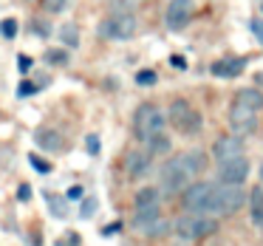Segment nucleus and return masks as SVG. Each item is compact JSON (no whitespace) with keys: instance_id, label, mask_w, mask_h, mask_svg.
<instances>
[{"instance_id":"bb28decb","label":"nucleus","mask_w":263,"mask_h":246,"mask_svg":"<svg viewBox=\"0 0 263 246\" xmlns=\"http://www.w3.org/2000/svg\"><path fill=\"white\" fill-rule=\"evenodd\" d=\"M17 71H20V74H29V71H31V57H29V54H20V57H17Z\"/></svg>"},{"instance_id":"412c9836","label":"nucleus","mask_w":263,"mask_h":246,"mask_svg":"<svg viewBox=\"0 0 263 246\" xmlns=\"http://www.w3.org/2000/svg\"><path fill=\"white\" fill-rule=\"evenodd\" d=\"M46 201H48V206H51L54 215H65V206H63V198H60V195L46 193Z\"/></svg>"},{"instance_id":"0eeeda50","label":"nucleus","mask_w":263,"mask_h":246,"mask_svg":"<svg viewBox=\"0 0 263 246\" xmlns=\"http://www.w3.org/2000/svg\"><path fill=\"white\" fill-rule=\"evenodd\" d=\"M99 31H102V37H110V40H130L139 31V23L130 12H122V14H114V17L105 20L99 26Z\"/></svg>"},{"instance_id":"9d476101","label":"nucleus","mask_w":263,"mask_h":246,"mask_svg":"<svg viewBox=\"0 0 263 246\" xmlns=\"http://www.w3.org/2000/svg\"><path fill=\"white\" fill-rule=\"evenodd\" d=\"M246 176H249V159L246 156L218 164V184H243Z\"/></svg>"},{"instance_id":"ddd939ff","label":"nucleus","mask_w":263,"mask_h":246,"mask_svg":"<svg viewBox=\"0 0 263 246\" xmlns=\"http://www.w3.org/2000/svg\"><path fill=\"white\" fill-rule=\"evenodd\" d=\"M150 164H153V153L150 150H133V153L125 156V176L136 181V178H142L150 170Z\"/></svg>"},{"instance_id":"2f4dec72","label":"nucleus","mask_w":263,"mask_h":246,"mask_svg":"<svg viewBox=\"0 0 263 246\" xmlns=\"http://www.w3.org/2000/svg\"><path fill=\"white\" fill-rule=\"evenodd\" d=\"M17 198H20V201H29V198H31V187H29V184H20Z\"/></svg>"},{"instance_id":"f704fd0d","label":"nucleus","mask_w":263,"mask_h":246,"mask_svg":"<svg viewBox=\"0 0 263 246\" xmlns=\"http://www.w3.org/2000/svg\"><path fill=\"white\" fill-rule=\"evenodd\" d=\"M260 178H263V173H260Z\"/></svg>"},{"instance_id":"dca6fc26","label":"nucleus","mask_w":263,"mask_h":246,"mask_svg":"<svg viewBox=\"0 0 263 246\" xmlns=\"http://www.w3.org/2000/svg\"><path fill=\"white\" fill-rule=\"evenodd\" d=\"M34 142H37V147L54 153V150L63 147V133H57V130H40V133H34Z\"/></svg>"},{"instance_id":"f257e3e1","label":"nucleus","mask_w":263,"mask_h":246,"mask_svg":"<svg viewBox=\"0 0 263 246\" xmlns=\"http://www.w3.org/2000/svg\"><path fill=\"white\" fill-rule=\"evenodd\" d=\"M263 110V93L257 88H243L235 93L232 105H229V125L238 133H249L257 125V116Z\"/></svg>"},{"instance_id":"72a5a7b5","label":"nucleus","mask_w":263,"mask_h":246,"mask_svg":"<svg viewBox=\"0 0 263 246\" xmlns=\"http://www.w3.org/2000/svg\"><path fill=\"white\" fill-rule=\"evenodd\" d=\"M173 65H176V68H184V57H173Z\"/></svg>"},{"instance_id":"f8f14e48","label":"nucleus","mask_w":263,"mask_h":246,"mask_svg":"<svg viewBox=\"0 0 263 246\" xmlns=\"http://www.w3.org/2000/svg\"><path fill=\"white\" fill-rule=\"evenodd\" d=\"M212 156H215L218 164L243 156V142H240V136H229V133H227V136H218L215 144H212Z\"/></svg>"},{"instance_id":"aec40b11","label":"nucleus","mask_w":263,"mask_h":246,"mask_svg":"<svg viewBox=\"0 0 263 246\" xmlns=\"http://www.w3.org/2000/svg\"><path fill=\"white\" fill-rule=\"evenodd\" d=\"M147 150H150V153H164V150H170V139L161 133V136L153 139V142H147Z\"/></svg>"},{"instance_id":"1a4fd4ad","label":"nucleus","mask_w":263,"mask_h":246,"mask_svg":"<svg viewBox=\"0 0 263 246\" xmlns=\"http://www.w3.org/2000/svg\"><path fill=\"white\" fill-rule=\"evenodd\" d=\"M159 184H161V190H164V193H184V187H190V178L184 176L181 173V167L176 164V161L173 159H167L164 164H161V170H159Z\"/></svg>"},{"instance_id":"b1692460","label":"nucleus","mask_w":263,"mask_h":246,"mask_svg":"<svg viewBox=\"0 0 263 246\" xmlns=\"http://www.w3.org/2000/svg\"><path fill=\"white\" fill-rule=\"evenodd\" d=\"M93 212H97V198H85V201H82V210H80V215H82V218H91Z\"/></svg>"},{"instance_id":"cd10ccee","label":"nucleus","mask_w":263,"mask_h":246,"mask_svg":"<svg viewBox=\"0 0 263 246\" xmlns=\"http://www.w3.org/2000/svg\"><path fill=\"white\" fill-rule=\"evenodd\" d=\"M31 164H34L37 173H51V164H48V161H43L40 156H31Z\"/></svg>"},{"instance_id":"20e7f679","label":"nucleus","mask_w":263,"mask_h":246,"mask_svg":"<svg viewBox=\"0 0 263 246\" xmlns=\"http://www.w3.org/2000/svg\"><path fill=\"white\" fill-rule=\"evenodd\" d=\"M178 235L184 240H204L212 232H218V218L212 215H198V212H184L176 223H173Z\"/></svg>"},{"instance_id":"423d86ee","label":"nucleus","mask_w":263,"mask_h":246,"mask_svg":"<svg viewBox=\"0 0 263 246\" xmlns=\"http://www.w3.org/2000/svg\"><path fill=\"white\" fill-rule=\"evenodd\" d=\"M210 195H212V184L210 181H193L190 187H184V193H181L184 212H198V215H206Z\"/></svg>"},{"instance_id":"2eb2a0df","label":"nucleus","mask_w":263,"mask_h":246,"mask_svg":"<svg viewBox=\"0 0 263 246\" xmlns=\"http://www.w3.org/2000/svg\"><path fill=\"white\" fill-rule=\"evenodd\" d=\"M156 206H161V193L156 187L139 190L136 198H133V212H139V210H156Z\"/></svg>"},{"instance_id":"7ed1b4c3","label":"nucleus","mask_w":263,"mask_h":246,"mask_svg":"<svg viewBox=\"0 0 263 246\" xmlns=\"http://www.w3.org/2000/svg\"><path fill=\"white\" fill-rule=\"evenodd\" d=\"M164 125H167V116L159 105H153V102L139 105L136 116H133V133H136L139 142H144V144L153 142L156 136L164 133Z\"/></svg>"},{"instance_id":"4be33fe9","label":"nucleus","mask_w":263,"mask_h":246,"mask_svg":"<svg viewBox=\"0 0 263 246\" xmlns=\"http://www.w3.org/2000/svg\"><path fill=\"white\" fill-rule=\"evenodd\" d=\"M46 60H48V63H54V65H63V63H68V54L51 48V51H46Z\"/></svg>"},{"instance_id":"f03ea898","label":"nucleus","mask_w":263,"mask_h":246,"mask_svg":"<svg viewBox=\"0 0 263 246\" xmlns=\"http://www.w3.org/2000/svg\"><path fill=\"white\" fill-rule=\"evenodd\" d=\"M246 204V193L243 184H212V195H210V206L206 215L212 218H223V215H235L240 206Z\"/></svg>"},{"instance_id":"c85d7f7f","label":"nucleus","mask_w":263,"mask_h":246,"mask_svg":"<svg viewBox=\"0 0 263 246\" xmlns=\"http://www.w3.org/2000/svg\"><path fill=\"white\" fill-rule=\"evenodd\" d=\"M65 3H68V0H46V9L48 12H63Z\"/></svg>"},{"instance_id":"a878e982","label":"nucleus","mask_w":263,"mask_h":246,"mask_svg":"<svg viewBox=\"0 0 263 246\" xmlns=\"http://www.w3.org/2000/svg\"><path fill=\"white\" fill-rule=\"evenodd\" d=\"M136 82H139V85H153V82H156V74H153V71H139V74H136Z\"/></svg>"},{"instance_id":"a211bd4d","label":"nucleus","mask_w":263,"mask_h":246,"mask_svg":"<svg viewBox=\"0 0 263 246\" xmlns=\"http://www.w3.org/2000/svg\"><path fill=\"white\" fill-rule=\"evenodd\" d=\"M60 43H65L68 48H77L80 46V29H77L74 23H65L63 29H60Z\"/></svg>"},{"instance_id":"473e14b6","label":"nucleus","mask_w":263,"mask_h":246,"mask_svg":"<svg viewBox=\"0 0 263 246\" xmlns=\"http://www.w3.org/2000/svg\"><path fill=\"white\" fill-rule=\"evenodd\" d=\"M68 198H82V187H71L68 190Z\"/></svg>"},{"instance_id":"9b49d317","label":"nucleus","mask_w":263,"mask_h":246,"mask_svg":"<svg viewBox=\"0 0 263 246\" xmlns=\"http://www.w3.org/2000/svg\"><path fill=\"white\" fill-rule=\"evenodd\" d=\"M173 161L181 167V173L190 178V181L198 178L201 173L206 170V153H201V150H184V153L173 156Z\"/></svg>"},{"instance_id":"f3484780","label":"nucleus","mask_w":263,"mask_h":246,"mask_svg":"<svg viewBox=\"0 0 263 246\" xmlns=\"http://www.w3.org/2000/svg\"><path fill=\"white\" fill-rule=\"evenodd\" d=\"M249 204H252V223L257 229H263V190L255 187L249 195Z\"/></svg>"},{"instance_id":"4468645a","label":"nucleus","mask_w":263,"mask_h":246,"mask_svg":"<svg viewBox=\"0 0 263 246\" xmlns=\"http://www.w3.org/2000/svg\"><path fill=\"white\" fill-rule=\"evenodd\" d=\"M243 65L246 60L238 57V60H218V63H212V77H223V80H229V77H238L243 74Z\"/></svg>"},{"instance_id":"393cba45","label":"nucleus","mask_w":263,"mask_h":246,"mask_svg":"<svg viewBox=\"0 0 263 246\" xmlns=\"http://www.w3.org/2000/svg\"><path fill=\"white\" fill-rule=\"evenodd\" d=\"M31 93H37V85L34 82H20L17 85V97L23 99V97H31Z\"/></svg>"},{"instance_id":"7c9ffc66","label":"nucleus","mask_w":263,"mask_h":246,"mask_svg":"<svg viewBox=\"0 0 263 246\" xmlns=\"http://www.w3.org/2000/svg\"><path fill=\"white\" fill-rule=\"evenodd\" d=\"M252 34L263 43V20H252Z\"/></svg>"},{"instance_id":"39448f33","label":"nucleus","mask_w":263,"mask_h":246,"mask_svg":"<svg viewBox=\"0 0 263 246\" xmlns=\"http://www.w3.org/2000/svg\"><path fill=\"white\" fill-rule=\"evenodd\" d=\"M167 122L184 136H193L201 130V113L187 102V99H173L170 110H167Z\"/></svg>"},{"instance_id":"6ab92c4d","label":"nucleus","mask_w":263,"mask_h":246,"mask_svg":"<svg viewBox=\"0 0 263 246\" xmlns=\"http://www.w3.org/2000/svg\"><path fill=\"white\" fill-rule=\"evenodd\" d=\"M167 229H170V223H167L164 218H159V221H153L150 226H144L142 232L147 235V238H159V235H164V232H167Z\"/></svg>"},{"instance_id":"5701e85b","label":"nucleus","mask_w":263,"mask_h":246,"mask_svg":"<svg viewBox=\"0 0 263 246\" xmlns=\"http://www.w3.org/2000/svg\"><path fill=\"white\" fill-rule=\"evenodd\" d=\"M0 31H3V37H9V40H12L14 34H17V20H3V23H0Z\"/></svg>"},{"instance_id":"c756f323","label":"nucleus","mask_w":263,"mask_h":246,"mask_svg":"<svg viewBox=\"0 0 263 246\" xmlns=\"http://www.w3.org/2000/svg\"><path fill=\"white\" fill-rule=\"evenodd\" d=\"M85 147H88V153H91V156H97L99 153V139L97 136H88L85 139Z\"/></svg>"},{"instance_id":"6e6552de","label":"nucleus","mask_w":263,"mask_h":246,"mask_svg":"<svg viewBox=\"0 0 263 246\" xmlns=\"http://www.w3.org/2000/svg\"><path fill=\"white\" fill-rule=\"evenodd\" d=\"M193 12H195V0H170V6L164 12V26L170 31H181L193 20Z\"/></svg>"}]
</instances>
